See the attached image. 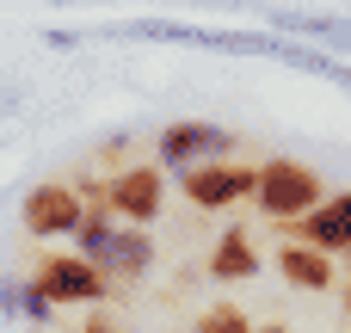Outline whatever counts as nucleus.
Wrapping results in <instances>:
<instances>
[{"label": "nucleus", "instance_id": "obj_1", "mask_svg": "<svg viewBox=\"0 0 351 333\" xmlns=\"http://www.w3.org/2000/svg\"><path fill=\"white\" fill-rule=\"evenodd\" d=\"M74 235L86 241L93 266H99V272H117V278H136V272H148V260H154L148 235H117V229L105 222V204H99L93 216H80V229H74Z\"/></svg>", "mask_w": 351, "mask_h": 333}, {"label": "nucleus", "instance_id": "obj_2", "mask_svg": "<svg viewBox=\"0 0 351 333\" xmlns=\"http://www.w3.org/2000/svg\"><path fill=\"white\" fill-rule=\"evenodd\" d=\"M253 198H259V210L265 216H302V210H315L321 204V179L308 173V167H296V161H271V167H259V185H253Z\"/></svg>", "mask_w": 351, "mask_h": 333}, {"label": "nucleus", "instance_id": "obj_3", "mask_svg": "<svg viewBox=\"0 0 351 333\" xmlns=\"http://www.w3.org/2000/svg\"><path fill=\"white\" fill-rule=\"evenodd\" d=\"M253 185H259L253 167H228V161H197V167H185V198L204 204V210H228V204L253 198Z\"/></svg>", "mask_w": 351, "mask_h": 333}, {"label": "nucleus", "instance_id": "obj_4", "mask_svg": "<svg viewBox=\"0 0 351 333\" xmlns=\"http://www.w3.org/2000/svg\"><path fill=\"white\" fill-rule=\"evenodd\" d=\"M43 303H99L105 297V272L93 266V260H43V272H37V284H31Z\"/></svg>", "mask_w": 351, "mask_h": 333}, {"label": "nucleus", "instance_id": "obj_5", "mask_svg": "<svg viewBox=\"0 0 351 333\" xmlns=\"http://www.w3.org/2000/svg\"><path fill=\"white\" fill-rule=\"evenodd\" d=\"M93 204H105V210H117V216H130V222H148V216L160 210V173H154V167H130V173H117L105 192H93Z\"/></svg>", "mask_w": 351, "mask_h": 333}, {"label": "nucleus", "instance_id": "obj_6", "mask_svg": "<svg viewBox=\"0 0 351 333\" xmlns=\"http://www.w3.org/2000/svg\"><path fill=\"white\" fill-rule=\"evenodd\" d=\"M80 216H86V204H80L68 185H37V192L25 198V229H31V235H74Z\"/></svg>", "mask_w": 351, "mask_h": 333}, {"label": "nucleus", "instance_id": "obj_7", "mask_svg": "<svg viewBox=\"0 0 351 333\" xmlns=\"http://www.w3.org/2000/svg\"><path fill=\"white\" fill-rule=\"evenodd\" d=\"M160 154L173 167H191V161H216V154H234V136L216 130V124H173L160 136Z\"/></svg>", "mask_w": 351, "mask_h": 333}, {"label": "nucleus", "instance_id": "obj_8", "mask_svg": "<svg viewBox=\"0 0 351 333\" xmlns=\"http://www.w3.org/2000/svg\"><path fill=\"white\" fill-rule=\"evenodd\" d=\"M278 272H284L290 284H302V290H327V284H333V260H327L315 241H290V247H278Z\"/></svg>", "mask_w": 351, "mask_h": 333}, {"label": "nucleus", "instance_id": "obj_9", "mask_svg": "<svg viewBox=\"0 0 351 333\" xmlns=\"http://www.w3.org/2000/svg\"><path fill=\"white\" fill-rule=\"evenodd\" d=\"M302 235H308L315 247H351V192L333 198V204L302 210Z\"/></svg>", "mask_w": 351, "mask_h": 333}, {"label": "nucleus", "instance_id": "obj_10", "mask_svg": "<svg viewBox=\"0 0 351 333\" xmlns=\"http://www.w3.org/2000/svg\"><path fill=\"white\" fill-rule=\"evenodd\" d=\"M210 272H216V278H253V272H259L253 241H247L241 229H228V235H222V247H216V260H210Z\"/></svg>", "mask_w": 351, "mask_h": 333}, {"label": "nucleus", "instance_id": "obj_11", "mask_svg": "<svg viewBox=\"0 0 351 333\" xmlns=\"http://www.w3.org/2000/svg\"><path fill=\"white\" fill-rule=\"evenodd\" d=\"M197 333H253V328L241 321V309H210V315L197 321Z\"/></svg>", "mask_w": 351, "mask_h": 333}, {"label": "nucleus", "instance_id": "obj_12", "mask_svg": "<svg viewBox=\"0 0 351 333\" xmlns=\"http://www.w3.org/2000/svg\"><path fill=\"white\" fill-rule=\"evenodd\" d=\"M80 333H117V328H111V321H99V315H93V321H86V328H80Z\"/></svg>", "mask_w": 351, "mask_h": 333}, {"label": "nucleus", "instance_id": "obj_13", "mask_svg": "<svg viewBox=\"0 0 351 333\" xmlns=\"http://www.w3.org/2000/svg\"><path fill=\"white\" fill-rule=\"evenodd\" d=\"M259 333H284V328H259Z\"/></svg>", "mask_w": 351, "mask_h": 333}]
</instances>
